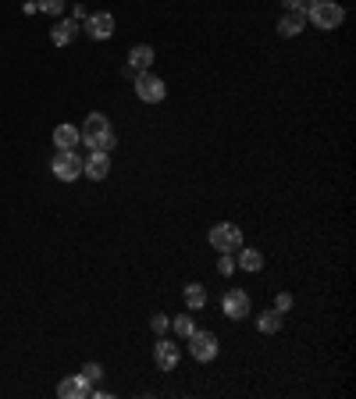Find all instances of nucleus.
<instances>
[{
	"label": "nucleus",
	"instance_id": "obj_1",
	"mask_svg": "<svg viewBox=\"0 0 356 399\" xmlns=\"http://www.w3.org/2000/svg\"><path fill=\"white\" fill-rule=\"evenodd\" d=\"M79 136H82V143H86L90 150H104V154H111L114 143H118V139H114V129H111V122H107V115H97V111L82 122V132H79Z\"/></svg>",
	"mask_w": 356,
	"mask_h": 399
},
{
	"label": "nucleus",
	"instance_id": "obj_2",
	"mask_svg": "<svg viewBox=\"0 0 356 399\" xmlns=\"http://www.w3.org/2000/svg\"><path fill=\"white\" fill-rule=\"evenodd\" d=\"M306 18L317 29H338L345 22V8L338 4V0H313V4L306 8Z\"/></svg>",
	"mask_w": 356,
	"mask_h": 399
},
{
	"label": "nucleus",
	"instance_id": "obj_3",
	"mask_svg": "<svg viewBox=\"0 0 356 399\" xmlns=\"http://www.w3.org/2000/svg\"><path fill=\"white\" fill-rule=\"evenodd\" d=\"M210 246H214L217 253H235V250L242 246V228L232 225V221H217V225L210 228Z\"/></svg>",
	"mask_w": 356,
	"mask_h": 399
},
{
	"label": "nucleus",
	"instance_id": "obj_4",
	"mask_svg": "<svg viewBox=\"0 0 356 399\" xmlns=\"http://www.w3.org/2000/svg\"><path fill=\"white\" fill-rule=\"evenodd\" d=\"M136 97H139L143 104H161V100L168 97V86H164V79L153 75V72H136Z\"/></svg>",
	"mask_w": 356,
	"mask_h": 399
},
{
	"label": "nucleus",
	"instance_id": "obj_5",
	"mask_svg": "<svg viewBox=\"0 0 356 399\" xmlns=\"http://www.w3.org/2000/svg\"><path fill=\"white\" fill-rule=\"evenodd\" d=\"M189 353H193V360H200V363H210L214 356H217V339H214V331H193L189 339Z\"/></svg>",
	"mask_w": 356,
	"mask_h": 399
},
{
	"label": "nucleus",
	"instance_id": "obj_6",
	"mask_svg": "<svg viewBox=\"0 0 356 399\" xmlns=\"http://www.w3.org/2000/svg\"><path fill=\"white\" fill-rule=\"evenodd\" d=\"M50 171H54L61 182H75V179L82 175V161H79V154H75V150H58V157H54Z\"/></svg>",
	"mask_w": 356,
	"mask_h": 399
},
{
	"label": "nucleus",
	"instance_id": "obj_7",
	"mask_svg": "<svg viewBox=\"0 0 356 399\" xmlns=\"http://www.w3.org/2000/svg\"><path fill=\"white\" fill-rule=\"evenodd\" d=\"M86 33H90V40H111V36H114V15H111V11L90 15V18H86Z\"/></svg>",
	"mask_w": 356,
	"mask_h": 399
},
{
	"label": "nucleus",
	"instance_id": "obj_8",
	"mask_svg": "<svg viewBox=\"0 0 356 399\" xmlns=\"http://www.w3.org/2000/svg\"><path fill=\"white\" fill-rule=\"evenodd\" d=\"M82 175H90L93 182H104V179L111 175V154L93 150V157H90V161H82Z\"/></svg>",
	"mask_w": 356,
	"mask_h": 399
},
{
	"label": "nucleus",
	"instance_id": "obj_9",
	"mask_svg": "<svg viewBox=\"0 0 356 399\" xmlns=\"http://www.w3.org/2000/svg\"><path fill=\"white\" fill-rule=\"evenodd\" d=\"M221 307H225V314H228L232 321H239V317L249 314V292H242V289H228Z\"/></svg>",
	"mask_w": 356,
	"mask_h": 399
},
{
	"label": "nucleus",
	"instance_id": "obj_10",
	"mask_svg": "<svg viewBox=\"0 0 356 399\" xmlns=\"http://www.w3.org/2000/svg\"><path fill=\"white\" fill-rule=\"evenodd\" d=\"M178 356H182V353H178V346H175V342H168V339L161 335V339H157V346H153V360H157V367H161V371H175V367H178Z\"/></svg>",
	"mask_w": 356,
	"mask_h": 399
},
{
	"label": "nucleus",
	"instance_id": "obj_11",
	"mask_svg": "<svg viewBox=\"0 0 356 399\" xmlns=\"http://www.w3.org/2000/svg\"><path fill=\"white\" fill-rule=\"evenodd\" d=\"M306 29V15L303 11H288L285 18H278V36L281 40H292V36H299Z\"/></svg>",
	"mask_w": 356,
	"mask_h": 399
},
{
	"label": "nucleus",
	"instance_id": "obj_12",
	"mask_svg": "<svg viewBox=\"0 0 356 399\" xmlns=\"http://www.w3.org/2000/svg\"><path fill=\"white\" fill-rule=\"evenodd\" d=\"M58 395H61V399H82V395H90V381H86L82 374L65 378V381L58 385Z\"/></svg>",
	"mask_w": 356,
	"mask_h": 399
},
{
	"label": "nucleus",
	"instance_id": "obj_13",
	"mask_svg": "<svg viewBox=\"0 0 356 399\" xmlns=\"http://www.w3.org/2000/svg\"><path fill=\"white\" fill-rule=\"evenodd\" d=\"M157 61V54H153V47L150 43H139V47H132L129 50V65L136 68V72H150V65Z\"/></svg>",
	"mask_w": 356,
	"mask_h": 399
},
{
	"label": "nucleus",
	"instance_id": "obj_14",
	"mask_svg": "<svg viewBox=\"0 0 356 399\" xmlns=\"http://www.w3.org/2000/svg\"><path fill=\"white\" fill-rule=\"evenodd\" d=\"M75 33H79V22L72 18V22H58L54 29H50V43L54 47H68L72 40H75Z\"/></svg>",
	"mask_w": 356,
	"mask_h": 399
},
{
	"label": "nucleus",
	"instance_id": "obj_15",
	"mask_svg": "<svg viewBox=\"0 0 356 399\" xmlns=\"http://www.w3.org/2000/svg\"><path fill=\"white\" fill-rule=\"evenodd\" d=\"M79 139H82V136H79L75 125H58V129H54V143H58V150H75Z\"/></svg>",
	"mask_w": 356,
	"mask_h": 399
},
{
	"label": "nucleus",
	"instance_id": "obj_16",
	"mask_svg": "<svg viewBox=\"0 0 356 399\" xmlns=\"http://www.w3.org/2000/svg\"><path fill=\"white\" fill-rule=\"evenodd\" d=\"M239 267L242 271H260L264 267V253L253 246H239Z\"/></svg>",
	"mask_w": 356,
	"mask_h": 399
},
{
	"label": "nucleus",
	"instance_id": "obj_17",
	"mask_svg": "<svg viewBox=\"0 0 356 399\" xmlns=\"http://www.w3.org/2000/svg\"><path fill=\"white\" fill-rule=\"evenodd\" d=\"M185 307H189V310H203V307H207V289H203L200 282H189V285H185Z\"/></svg>",
	"mask_w": 356,
	"mask_h": 399
},
{
	"label": "nucleus",
	"instance_id": "obj_18",
	"mask_svg": "<svg viewBox=\"0 0 356 399\" xmlns=\"http://www.w3.org/2000/svg\"><path fill=\"white\" fill-rule=\"evenodd\" d=\"M257 328H260L264 335H274V331L281 328V314H278L274 307H271V310H264V314L257 317Z\"/></svg>",
	"mask_w": 356,
	"mask_h": 399
},
{
	"label": "nucleus",
	"instance_id": "obj_19",
	"mask_svg": "<svg viewBox=\"0 0 356 399\" xmlns=\"http://www.w3.org/2000/svg\"><path fill=\"white\" fill-rule=\"evenodd\" d=\"M175 331H178V339H189V335L196 331V321H193V314H182V317H175Z\"/></svg>",
	"mask_w": 356,
	"mask_h": 399
},
{
	"label": "nucleus",
	"instance_id": "obj_20",
	"mask_svg": "<svg viewBox=\"0 0 356 399\" xmlns=\"http://www.w3.org/2000/svg\"><path fill=\"white\" fill-rule=\"evenodd\" d=\"M79 374H82V378H86V381L93 385V381H100V374H104V367H100V363H86V367H82Z\"/></svg>",
	"mask_w": 356,
	"mask_h": 399
},
{
	"label": "nucleus",
	"instance_id": "obj_21",
	"mask_svg": "<svg viewBox=\"0 0 356 399\" xmlns=\"http://www.w3.org/2000/svg\"><path fill=\"white\" fill-rule=\"evenodd\" d=\"M40 11H47V15H61V11H65V0H40Z\"/></svg>",
	"mask_w": 356,
	"mask_h": 399
},
{
	"label": "nucleus",
	"instance_id": "obj_22",
	"mask_svg": "<svg viewBox=\"0 0 356 399\" xmlns=\"http://www.w3.org/2000/svg\"><path fill=\"white\" fill-rule=\"evenodd\" d=\"M274 310H278V314L292 310V292H278V296H274Z\"/></svg>",
	"mask_w": 356,
	"mask_h": 399
},
{
	"label": "nucleus",
	"instance_id": "obj_23",
	"mask_svg": "<svg viewBox=\"0 0 356 399\" xmlns=\"http://www.w3.org/2000/svg\"><path fill=\"white\" fill-rule=\"evenodd\" d=\"M217 271H221V275H232V271H235V260H232L228 253H221V257H217Z\"/></svg>",
	"mask_w": 356,
	"mask_h": 399
},
{
	"label": "nucleus",
	"instance_id": "obj_24",
	"mask_svg": "<svg viewBox=\"0 0 356 399\" xmlns=\"http://www.w3.org/2000/svg\"><path fill=\"white\" fill-rule=\"evenodd\" d=\"M150 324H153V331H157V335H164V331L171 328V321H168L164 314H153V321H150Z\"/></svg>",
	"mask_w": 356,
	"mask_h": 399
},
{
	"label": "nucleus",
	"instance_id": "obj_25",
	"mask_svg": "<svg viewBox=\"0 0 356 399\" xmlns=\"http://www.w3.org/2000/svg\"><path fill=\"white\" fill-rule=\"evenodd\" d=\"M281 4H285L288 11H303V15H306V0H281Z\"/></svg>",
	"mask_w": 356,
	"mask_h": 399
},
{
	"label": "nucleus",
	"instance_id": "obj_26",
	"mask_svg": "<svg viewBox=\"0 0 356 399\" xmlns=\"http://www.w3.org/2000/svg\"><path fill=\"white\" fill-rule=\"evenodd\" d=\"M86 18H90V11L82 4H75V22H86Z\"/></svg>",
	"mask_w": 356,
	"mask_h": 399
}]
</instances>
